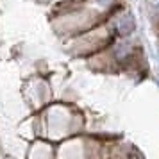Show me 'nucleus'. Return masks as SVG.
Wrapping results in <instances>:
<instances>
[{
  "mask_svg": "<svg viewBox=\"0 0 159 159\" xmlns=\"http://www.w3.org/2000/svg\"><path fill=\"white\" fill-rule=\"evenodd\" d=\"M132 29H134V20H132V16L125 15L122 18V22H120V30L125 34V32H130Z\"/></svg>",
  "mask_w": 159,
  "mask_h": 159,
  "instance_id": "obj_1",
  "label": "nucleus"
}]
</instances>
